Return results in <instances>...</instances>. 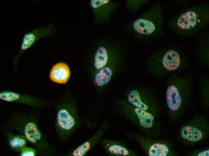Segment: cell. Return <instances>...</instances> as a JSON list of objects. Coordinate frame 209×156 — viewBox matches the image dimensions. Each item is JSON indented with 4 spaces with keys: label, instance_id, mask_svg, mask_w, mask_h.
Here are the masks:
<instances>
[{
    "label": "cell",
    "instance_id": "obj_19",
    "mask_svg": "<svg viewBox=\"0 0 209 156\" xmlns=\"http://www.w3.org/2000/svg\"><path fill=\"white\" fill-rule=\"evenodd\" d=\"M26 144V141L19 137H15L11 140L9 142L10 146L13 148H21Z\"/></svg>",
    "mask_w": 209,
    "mask_h": 156
},
{
    "label": "cell",
    "instance_id": "obj_3",
    "mask_svg": "<svg viewBox=\"0 0 209 156\" xmlns=\"http://www.w3.org/2000/svg\"><path fill=\"white\" fill-rule=\"evenodd\" d=\"M59 107L56 115L58 127L65 136H70L77 130L81 124L74 97L69 95Z\"/></svg>",
    "mask_w": 209,
    "mask_h": 156
},
{
    "label": "cell",
    "instance_id": "obj_8",
    "mask_svg": "<svg viewBox=\"0 0 209 156\" xmlns=\"http://www.w3.org/2000/svg\"><path fill=\"white\" fill-rule=\"evenodd\" d=\"M182 56L176 49L171 48L166 50L161 59L160 63L165 70L173 71L177 70L181 66Z\"/></svg>",
    "mask_w": 209,
    "mask_h": 156
},
{
    "label": "cell",
    "instance_id": "obj_12",
    "mask_svg": "<svg viewBox=\"0 0 209 156\" xmlns=\"http://www.w3.org/2000/svg\"><path fill=\"white\" fill-rule=\"evenodd\" d=\"M113 73L112 68L108 66L98 70L92 74L94 85L100 88L107 85L112 78Z\"/></svg>",
    "mask_w": 209,
    "mask_h": 156
},
{
    "label": "cell",
    "instance_id": "obj_1",
    "mask_svg": "<svg viewBox=\"0 0 209 156\" xmlns=\"http://www.w3.org/2000/svg\"><path fill=\"white\" fill-rule=\"evenodd\" d=\"M209 22V5L202 4L184 10L170 19L168 24L175 34L190 37L207 26Z\"/></svg>",
    "mask_w": 209,
    "mask_h": 156
},
{
    "label": "cell",
    "instance_id": "obj_11",
    "mask_svg": "<svg viewBox=\"0 0 209 156\" xmlns=\"http://www.w3.org/2000/svg\"><path fill=\"white\" fill-rule=\"evenodd\" d=\"M166 101L169 109L172 111L177 110L181 104V98L177 87L170 85L167 88L166 93Z\"/></svg>",
    "mask_w": 209,
    "mask_h": 156
},
{
    "label": "cell",
    "instance_id": "obj_13",
    "mask_svg": "<svg viewBox=\"0 0 209 156\" xmlns=\"http://www.w3.org/2000/svg\"><path fill=\"white\" fill-rule=\"evenodd\" d=\"M109 58L107 49L103 46H99L97 49L93 57V66L95 72L107 66Z\"/></svg>",
    "mask_w": 209,
    "mask_h": 156
},
{
    "label": "cell",
    "instance_id": "obj_15",
    "mask_svg": "<svg viewBox=\"0 0 209 156\" xmlns=\"http://www.w3.org/2000/svg\"><path fill=\"white\" fill-rule=\"evenodd\" d=\"M127 100L130 104L135 107L145 111L149 109L148 106L143 101L140 93L137 90L133 89L129 92Z\"/></svg>",
    "mask_w": 209,
    "mask_h": 156
},
{
    "label": "cell",
    "instance_id": "obj_18",
    "mask_svg": "<svg viewBox=\"0 0 209 156\" xmlns=\"http://www.w3.org/2000/svg\"><path fill=\"white\" fill-rule=\"evenodd\" d=\"M148 2L147 0H126V5L127 8L133 13H136L139 9Z\"/></svg>",
    "mask_w": 209,
    "mask_h": 156
},
{
    "label": "cell",
    "instance_id": "obj_4",
    "mask_svg": "<svg viewBox=\"0 0 209 156\" xmlns=\"http://www.w3.org/2000/svg\"><path fill=\"white\" fill-rule=\"evenodd\" d=\"M55 30L53 26L49 25L36 28L25 33L23 37L18 52L13 59L15 68L16 69L20 58L25 51L40 39L51 36Z\"/></svg>",
    "mask_w": 209,
    "mask_h": 156
},
{
    "label": "cell",
    "instance_id": "obj_14",
    "mask_svg": "<svg viewBox=\"0 0 209 156\" xmlns=\"http://www.w3.org/2000/svg\"><path fill=\"white\" fill-rule=\"evenodd\" d=\"M181 135L184 139L193 142H197L203 137V134L199 130L189 126L183 127L181 130Z\"/></svg>",
    "mask_w": 209,
    "mask_h": 156
},
{
    "label": "cell",
    "instance_id": "obj_17",
    "mask_svg": "<svg viewBox=\"0 0 209 156\" xmlns=\"http://www.w3.org/2000/svg\"><path fill=\"white\" fill-rule=\"evenodd\" d=\"M168 151V148L166 145L155 143L149 147L148 155L149 156H166Z\"/></svg>",
    "mask_w": 209,
    "mask_h": 156
},
{
    "label": "cell",
    "instance_id": "obj_5",
    "mask_svg": "<svg viewBox=\"0 0 209 156\" xmlns=\"http://www.w3.org/2000/svg\"><path fill=\"white\" fill-rule=\"evenodd\" d=\"M131 108L123 111V117L135 125L145 129L151 128L154 122V118L150 113L130 105Z\"/></svg>",
    "mask_w": 209,
    "mask_h": 156
},
{
    "label": "cell",
    "instance_id": "obj_9",
    "mask_svg": "<svg viewBox=\"0 0 209 156\" xmlns=\"http://www.w3.org/2000/svg\"><path fill=\"white\" fill-rule=\"evenodd\" d=\"M71 75L68 65L63 62H60L54 64L49 74V78L53 82L60 84L66 83Z\"/></svg>",
    "mask_w": 209,
    "mask_h": 156
},
{
    "label": "cell",
    "instance_id": "obj_20",
    "mask_svg": "<svg viewBox=\"0 0 209 156\" xmlns=\"http://www.w3.org/2000/svg\"><path fill=\"white\" fill-rule=\"evenodd\" d=\"M35 152L34 150L32 148H23L21 153L22 156H34Z\"/></svg>",
    "mask_w": 209,
    "mask_h": 156
},
{
    "label": "cell",
    "instance_id": "obj_16",
    "mask_svg": "<svg viewBox=\"0 0 209 156\" xmlns=\"http://www.w3.org/2000/svg\"><path fill=\"white\" fill-rule=\"evenodd\" d=\"M24 133L27 139L32 143H35L41 138V135L37 126L34 123L29 122L26 125Z\"/></svg>",
    "mask_w": 209,
    "mask_h": 156
},
{
    "label": "cell",
    "instance_id": "obj_6",
    "mask_svg": "<svg viewBox=\"0 0 209 156\" xmlns=\"http://www.w3.org/2000/svg\"><path fill=\"white\" fill-rule=\"evenodd\" d=\"M106 122L102 124L97 131L89 138L71 149L68 155L70 156H85L101 139L108 127Z\"/></svg>",
    "mask_w": 209,
    "mask_h": 156
},
{
    "label": "cell",
    "instance_id": "obj_10",
    "mask_svg": "<svg viewBox=\"0 0 209 156\" xmlns=\"http://www.w3.org/2000/svg\"><path fill=\"white\" fill-rule=\"evenodd\" d=\"M90 5L97 14L104 16L108 18L118 6L120 3L108 0H91Z\"/></svg>",
    "mask_w": 209,
    "mask_h": 156
},
{
    "label": "cell",
    "instance_id": "obj_7",
    "mask_svg": "<svg viewBox=\"0 0 209 156\" xmlns=\"http://www.w3.org/2000/svg\"><path fill=\"white\" fill-rule=\"evenodd\" d=\"M107 154L110 156H135L136 152L121 141L104 139L100 142Z\"/></svg>",
    "mask_w": 209,
    "mask_h": 156
},
{
    "label": "cell",
    "instance_id": "obj_2",
    "mask_svg": "<svg viewBox=\"0 0 209 156\" xmlns=\"http://www.w3.org/2000/svg\"><path fill=\"white\" fill-rule=\"evenodd\" d=\"M164 22L163 9L160 3H157L135 20L132 27L138 35L148 37L158 36L163 34Z\"/></svg>",
    "mask_w": 209,
    "mask_h": 156
},
{
    "label": "cell",
    "instance_id": "obj_21",
    "mask_svg": "<svg viewBox=\"0 0 209 156\" xmlns=\"http://www.w3.org/2000/svg\"><path fill=\"white\" fill-rule=\"evenodd\" d=\"M197 155L198 156H209V150L208 149L200 152Z\"/></svg>",
    "mask_w": 209,
    "mask_h": 156
}]
</instances>
